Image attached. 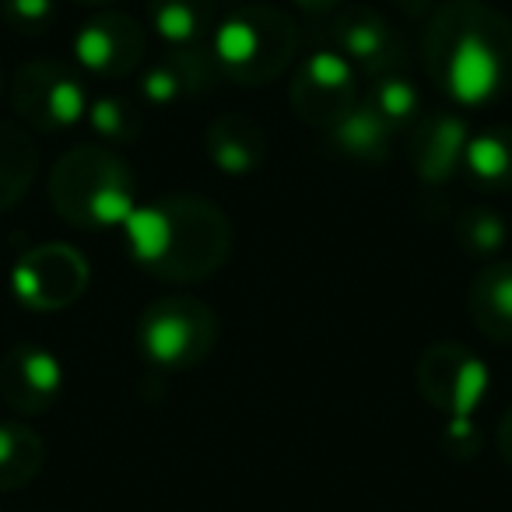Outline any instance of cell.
Segmentation results:
<instances>
[{
  "mask_svg": "<svg viewBox=\"0 0 512 512\" xmlns=\"http://www.w3.org/2000/svg\"><path fill=\"white\" fill-rule=\"evenodd\" d=\"M428 78L460 106H484L512 85V25L477 0H449L425 32Z\"/></svg>",
  "mask_w": 512,
  "mask_h": 512,
  "instance_id": "obj_1",
  "label": "cell"
},
{
  "mask_svg": "<svg viewBox=\"0 0 512 512\" xmlns=\"http://www.w3.org/2000/svg\"><path fill=\"white\" fill-rule=\"evenodd\" d=\"M127 249L144 271L165 281H200L225 264L232 228L225 214L204 197H162L137 204L123 221Z\"/></svg>",
  "mask_w": 512,
  "mask_h": 512,
  "instance_id": "obj_2",
  "label": "cell"
},
{
  "mask_svg": "<svg viewBox=\"0 0 512 512\" xmlns=\"http://www.w3.org/2000/svg\"><path fill=\"white\" fill-rule=\"evenodd\" d=\"M50 200L74 228L106 232L123 228L137 207V186L130 165L106 144L71 148L50 172Z\"/></svg>",
  "mask_w": 512,
  "mask_h": 512,
  "instance_id": "obj_3",
  "label": "cell"
},
{
  "mask_svg": "<svg viewBox=\"0 0 512 512\" xmlns=\"http://www.w3.org/2000/svg\"><path fill=\"white\" fill-rule=\"evenodd\" d=\"M299 50V29L292 15L271 4H246L225 15L211 32L214 67L239 85H260L274 81L288 71Z\"/></svg>",
  "mask_w": 512,
  "mask_h": 512,
  "instance_id": "obj_4",
  "label": "cell"
},
{
  "mask_svg": "<svg viewBox=\"0 0 512 512\" xmlns=\"http://www.w3.org/2000/svg\"><path fill=\"white\" fill-rule=\"evenodd\" d=\"M218 341V316L193 295H165L151 302L137 323L141 355L155 369L186 372L197 369Z\"/></svg>",
  "mask_w": 512,
  "mask_h": 512,
  "instance_id": "obj_5",
  "label": "cell"
},
{
  "mask_svg": "<svg viewBox=\"0 0 512 512\" xmlns=\"http://www.w3.org/2000/svg\"><path fill=\"white\" fill-rule=\"evenodd\" d=\"M11 106L22 123L36 130L78 127L88 113V92L81 78L60 60H32L11 81Z\"/></svg>",
  "mask_w": 512,
  "mask_h": 512,
  "instance_id": "obj_6",
  "label": "cell"
},
{
  "mask_svg": "<svg viewBox=\"0 0 512 512\" xmlns=\"http://www.w3.org/2000/svg\"><path fill=\"white\" fill-rule=\"evenodd\" d=\"M88 260L67 242H43L29 249L11 271V292L32 313H60L88 288Z\"/></svg>",
  "mask_w": 512,
  "mask_h": 512,
  "instance_id": "obj_7",
  "label": "cell"
},
{
  "mask_svg": "<svg viewBox=\"0 0 512 512\" xmlns=\"http://www.w3.org/2000/svg\"><path fill=\"white\" fill-rule=\"evenodd\" d=\"M288 102H292V109L309 127H337L362 102L358 99V71L334 46L309 53L295 67Z\"/></svg>",
  "mask_w": 512,
  "mask_h": 512,
  "instance_id": "obj_8",
  "label": "cell"
},
{
  "mask_svg": "<svg viewBox=\"0 0 512 512\" xmlns=\"http://www.w3.org/2000/svg\"><path fill=\"white\" fill-rule=\"evenodd\" d=\"M491 386L488 365L453 341L432 344L418 362V390L446 418H470Z\"/></svg>",
  "mask_w": 512,
  "mask_h": 512,
  "instance_id": "obj_9",
  "label": "cell"
},
{
  "mask_svg": "<svg viewBox=\"0 0 512 512\" xmlns=\"http://www.w3.org/2000/svg\"><path fill=\"white\" fill-rule=\"evenodd\" d=\"M148 53V32L123 11H99L74 36V60L95 78H123L137 71Z\"/></svg>",
  "mask_w": 512,
  "mask_h": 512,
  "instance_id": "obj_10",
  "label": "cell"
},
{
  "mask_svg": "<svg viewBox=\"0 0 512 512\" xmlns=\"http://www.w3.org/2000/svg\"><path fill=\"white\" fill-rule=\"evenodd\" d=\"M330 39H334V50L369 78H383V74L400 71L404 64V39L379 11L365 8V4L344 8L334 18Z\"/></svg>",
  "mask_w": 512,
  "mask_h": 512,
  "instance_id": "obj_11",
  "label": "cell"
},
{
  "mask_svg": "<svg viewBox=\"0 0 512 512\" xmlns=\"http://www.w3.org/2000/svg\"><path fill=\"white\" fill-rule=\"evenodd\" d=\"M64 393V365L50 348L15 344L0 358V400L18 414H43Z\"/></svg>",
  "mask_w": 512,
  "mask_h": 512,
  "instance_id": "obj_12",
  "label": "cell"
},
{
  "mask_svg": "<svg viewBox=\"0 0 512 512\" xmlns=\"http://www.w3.org/2000/svg\"><path fill=\"white\" fill-rule=\"evenodd\" d=\"M214 81V60L200 46H172L162 60L141 71V99L151 106H179L200 99Z\"/></svg>",
  "mask_w": 512,
  "mask_h": 512,
  "instance_id": "obj_13",
  "label": "cell"
},
{
  "mask_svg": "<svg viewBox=\"0 0 512 512\" xmlns=\"http://www.w3.org/2000/svg\"><path fill=\"white\" fill-rule=\"evenodd\" d=\"M470 130L453 113H425L411 127V165L421 183H446L463 165Z\"/></svg>",
  "mask_w": 512,
  "mask_h": 512,
  "instance_id": "obj_14",
  "label": "cell"
},
{
  "mask_svg": "<svg viewBox=\"0 0 512 512\" xmlns=\"http://www.w3.org/2000/svg\"><path fill=\"white\" fill-rule=\"evenodd\" d=\"M204 151L225 176H253L267 158V134L242 113H225L207 127Z\"/></svg>",
  "mask_w": 512,
  "mask_h": 512,
  "instance_id": "obj_15",
  "label": "cell"
},
{
  "mask_svg": "<svg viewBox=\"0 0 512 512\" xmlns=\"http://www.w3.org/2000/svg\"><path fill=\"white\" fill-rule=\"evenodd\" d=\"M467 309L477 334L495 344H512V260H488L470 285Z\"/></svg>",
  "mask_w": 512,
  "mask_h": 512,
  "instance_id": "obj_16",
  "label": "cell"
},
{
  "mask_svg": "<svg viewBox=\"0 0 512 512\" xmlns=\"http://www.w3.org/2000/svg\"><path fill=\"white\" fill-rule=\"evenodd\" d=\"M148 25L169 46H200L214 32V0H148Z\"/></svg>",
  "mask_w": 512,
  "mask_h": 512,
  "instance_id": "obj_17",
  "label": "cell"
},
{
  "mask_svg": "<svg viewBox=\"0 0 512 512\" xmlns=\"http://www.w3.org/2000/svg\"><path fill=\"white\" fill-rule=\"evenodd\" d=\"M46 446L22 421H0V495L22 491L43 470Z\"/></svg>",
  "mask_w": 512,
  "mask_h": 512,
  "instance_id": "obj_18",
  "label": "cell"
},
{
  "mask_svg": "<svg viewBox=\"0 0 512 512\" xmlns=\"http://www.w3.org/2000/svg\"><path fill=\"white\" fill-rule=\"evenodd\" d=\"M460 169L467 172L477 186L509 190L512 186V127H491V130H481V134H470Z\"/></svg>",
  "mask_w": 512,
  "mask_h": 512,
  "instance_id": "obj_19",
  "label": "cell"
},
{
  "mask_svg": "<svg viewBox=\"0 0 512 512\" xmlns=\"http://www.w3.org/2000/svg\"><path fill=\"white\" fill-rule=\"evenodd\" d=\"M36 165H39L36 141L18 123L0 120V211L15 207L29 193Z\"/></svg>",
  "mask_w": 512,
  "mask_h": 512,
  "instance_id": "obj_20",
  "label": "cell"
},
{
  "mask_svg": "<svg viewBox=\"0 0 512 512\" xmlns=\"http://www.w3.org/2000/svg\"><path fill=\"white\" fill-rule=\"evenodd\" d=\"M330 134H334L337 148H341L348 158H355V162L383 165L386 158H390L393 130L379 120V113L365 99L358 102V106L351 109V113L344 116L337 127H330Z\"/></svg>",
  "mask_w": 512,
  "mask_h": 512,
  "instance_id": "obj_21",
  "label": "cell"
},
{
  "mask_svg": "<svg viewBox=\"0 0 512 512\" xmlns=\"http://www.w3.org/2000/svg\"><path fill=\"white\" fill-rule=\"evenodd\" d=\"M372 109L379 113V120L400 134V130H411L414 123L425 116V102H421V92L411 78H404L400 71L383 74V78H372V88L365 95Z\"/></svg>",
  "mask_w": 512,
  "mask_h": 512,
  "instance_id": "obj_22",
  "label": "cell"
},
{
  "mask_svg": "<svg viewBox=\"0 0 512 512\" xmlns=\"http://www.w3.org/2000/svg\"><path fill=\"white\" fill-rule=\"evenodd\" d=\"M85 120L106 148L137 141L144 130L141 106H137L134 99H123V95H99V99H88Z\"/></svg>",
  "mask_w": 512,
  "mask_h": 512,
  "instance_id": "obj_23",
  "label": "cell"
},
{
  "mask_svg": "<svg viewBox=\"0 0 512 512\" xmlns=\"http://www.w3.org/2000/svg\"><path fill=\"white\" fill-rule=\"evenodd\" d=\"M456 239L470 256L495 260L498 249L505 246V221L491 207H467L456 221Z\"/></svg>",
  "mask_w": 512,
  "mask_h": 512,
  "instance_id": "obj_24",
  "label": "cell"
},
{
  "mask_svg": "<svg viewBox=\"0 0 512 512\" xmlns=\"http://www.w3.org/2000/svg\"><path fill=\"white\" fill-rule=\"evenodd\" d=\"M0 18L18 36H43L57 18V4L53 0H4Z\"/></svg>",
  "mask_w": 512,
  "mask_h": 512,
  "instance_id": "obj_25",
  "label": "cell"
},
{
  "mask_svg": "<svg viewBox=\"0 0 512 512\" xmlns=\"http://www.w3.org/2000/svg\"><path fill=\"white\" fill-rule=\"evenodd\" d=\"M446 446L456 456H470L477 449V428L470 418H449L446 421Z\"/></svg>",
  "mask_w": 512,
  "mask_h": 512,
  "instance_id": "obj_26",
  "label": "cell"
},
{
  "mask_svg": "<svg viewBox=\"0 0 512 512\" xmlns=\"http://www.w3.org/2000/svg\"><path fill=\"white\" fill-rule=\"evenodd\" d=\"M495 442H498V453H502V460L512 467V407H509V411H505V418L498 421Z\"/></svg>",
  "mask_w": 512,
  "mask_h": 512,
  "instance_id": "obj_27",
  "label": "cell"
},
{
  "mask_svg": "<svg viewBox=\"0 0 512 512\" xmlns=\"http://www.w3.org/2000/svg\"><path fill=\"white\" fill-rule=\"evenodd\" d=\"M302 11H309V15H323V11H334V8H341L344 0H295Z\"/></svg>",
  "mask_w": 512,
  "mask_h": 512,
  "instance_id": "obj_28",
  "label": "cell"
},
{
  "mask_svg": "<svg viewBox=\"0 0 512 512\" xmlns=\"http://www.w3.org/2000/svg\"><path fill=\"white\" fill-rule=\"evenodd\" d=\"M78 4H88V8H102V4H113V0H78Z\"/></svg>",
  "mask_w": 512,
  "mask_h": 512,
  "instance_id": "obj_29",
  "label": "cell"
}]
</instances>
